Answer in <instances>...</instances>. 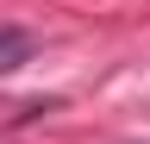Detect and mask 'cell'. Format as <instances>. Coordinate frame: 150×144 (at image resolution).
Instances as JSON below:
<instances>
[{"label": "cell", "instance_id": "cell-1", "mask_svg": "<svg viewBox=\"0 0 150 144\" xmlns=\"http://www.w3.org/2000/svg\"><path fill=\"white\" fill-rule=\"evenodd\" d=\"M19 63H31V31L25 25H0V75H13Z\"/></svg>", "mask_w": 150, "mask_h": 144}]
</instances>
